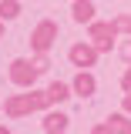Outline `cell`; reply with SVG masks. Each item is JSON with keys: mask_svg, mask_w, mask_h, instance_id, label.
I'll list each match as a JSON object with an SVG mask.
<instances>
[{"mask_svg": "<svg viewBox=\"0 0 131 134\" xmlns=\"http://www.w3.org/2000/svg\"><path fill=\"white\" fill-rule=\"evenodd\" d=\"M91 14H94V10H91V3H77V7H74V17H77V20H87Z\"/></svg>", "mask_w": 131, "mask_h": 134, "instance_id": "cell-1", "label": "cell"}, {"mask_svg": "<svg viewBox=\"0 0 131 134\" xmlns=\"http://www.w3.org/2000/svg\"><path fill=\"white\" fill-rule=\"evenodd\" d=\"M74 60H84V64H87V60H91V50H84V47H77V50H74Z\"/></svg>", "mask_w": 131, "mask_h": 134, "instance_id": "cell-2", "label": "cell"}, {"mask_svg": "<svg viewBox=\"0 0 131 134\" xmlns=\"http://www.w3.org/2000/svg\"><path fill=\"white\" fill-rule=\"evenodd\" d=\"M0 14H3V17H14L17 14V3H0Z\"/></svg>", "mask_w": 131, "mask_h": 134, "instance_id": "cell-3", "label": "cell"}]
</instances>
